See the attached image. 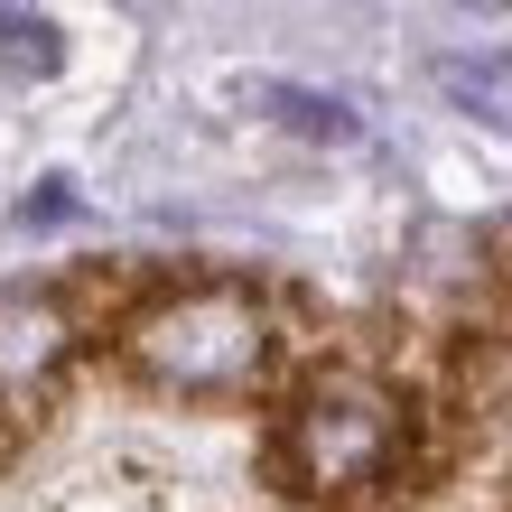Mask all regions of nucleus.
<instances>
[{
    "mask_svg": "<svg viewBox=\"0 0 512 512\" xmlns=\"http://www.w3.org/2000/svg\"><path fill=\"white\" fill-rule=\"evenodd\" d=\"M252 103H261V112H280V122H289V131H308V140H336V149L364 140V122H354L336 94H317V84H280V75H261V84H252Z\"/></svg>",
    "mask_w": 512,
    "mask_h": 512,
    "instance_id": "nucleus-4",
    "label": "nucleus"
},
{
    "mask_svg": "<svg viewBox=\"0 0 512 512\" xmlns=\"http://www.w3.org/2000/svg\"><path fill=\"white\" fill-rule=\"evenodd\" d=\"M75 326L56 298H0V401H28L56 364H66Z\"/></svg>",
    "mask_w": 512,
    "mask_h": 512,
    "instance_id": "nucleus-3",
    "label": "nucleus"
},
{
    "mask_svg": "<svg viewBox=\"0 0 512 512\" xmlns=\"http://www.w3.org/2000/svg\"><path fill=\"white\" fill-rule=\"evenodd\" d=\"M56 66H66V47H56V19H38V10H0V75L47 84Z\"/></svg>",
    "mask_w": 512,
    "mask_h": 512,
    "instance_id": "nucleus-5",
    "label": "nucleus"
},
{
    "mask_svg": "<svg viewBox=\"0 0 512 512\" xmlns=\"http://www.w3.org/2000/svg\"><path fill=\"white\" fill-rule=\"evenodd\" d=\"M401 457V401L364 373H326L298 391L289 429H280V466L308 494H364L373 475Z\"/></svg>",
    "mask_w": 512,
    "mask_h": 512,
    "instance_id": "nucleus-2",
    "label": "nucleus"
},
{
    "mask_svg": "<svg viewBox=\"0 0 512 512\" xmlns=\"http://www.w3.org/2000/svg\"><path fill=\"white\" fill-rule=\"evenodd\" d=\"M438 94L485 112V122H503V56H438Z\"/></svg>",
    "mask_w": 512,
    "mask_h": 512,
    "instance_id": "nucleus-6",
    "label": "nucleus"
},
{
    "mask_svg": "<svg viewBox=\"0 0 512 512\" xmlns=\"http://www.w3.org/2000/svg\"><path fill=\"white\" fill-rule=\"evenodd\" d=\"M131 364L168 391H243L270 364V317L252 308L243 289H168L131 317Z\"/></svg>",
    "mask_w": 512,
    "mask_h": 512,
    "instance_id": "nucleus-1",
    "label": "nucleus"
}]
</instances>
